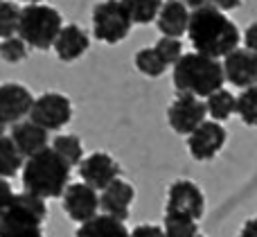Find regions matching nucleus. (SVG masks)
I'll return each instance as SVG.
<instances>
[{"label":"nucleus","instance_id":"obj_1","mask_svg":"<svg viewBox=\"0 0 257 237\" xmlns=\"http://www.w3.org/2000/svg\"><path fill=\"white\" fill-rule=\"evenodd\" d=\"M187 36L194 48V52H201L205 57L223 59L239 48L241 32L226 12H219L212 5H205L201 9H194L190 16Z\"/></svg>","mask_w":257,"mask_h":237},{"label":"nucleus","instance_id":"obj_5","mask_svg":"<svg viewBox=\"0 0 257 237\" xmlns=\"http://www.w3.org/2000/svg\"><path fill=\"white\" fill-rule=\"evenodd\" d=\"M63 27L61 14L45 3L25 5L21 9L18 36L34 50H50Z\"/></svg>","mask_w":257,"mask_h":237},{"label":"nucleus","instance_id":"obj_3","mask_svg":"<svg viewBox=\"0 0 257 237\" xmlns=\"http://www.w3.org/2000/svg\"><path fill=\"white\" fill-rule=\"evenodd\" d=\"M223 66L219 59L205 57L201 52H187L174 66V88L178 93L205 99L214 90L223 88Z\"/></svg>","mask_w":257,"mask_h":237},{"label":"nucleus","instance_id":"obj_22","mask_svg":"<svg viewBox=\"0 0 257 237\" xmlns=\"http://www.w3.org/2000/svg\"><path fill=\"white\" fill-rule=\"evenodd\" d=\"M165 0H122L133 25H149L158 18V12Z\"/></svg>","mask_w":257,"mask_h":237},{"label":"nucleus","instance_id":"obj_2","mask_svg":"<svg viewBox=\"0 0 257 237\" xmlns=\"http://www.w3.org/2000/svg\"><path fill=\"white\" fill-rule=\"evenodd\" d=\"M70 170L72 167L54 152L52 147L25 158L23 165V188L25 192L36 194L41 199H59L63 197L66 188L70 185Z\"/></svg>","mask_w":257,"mask_h":237},{"label":"nucleus","instance_id":"obj_12","mask_svg":"<svg viewBox=\"0 0 257 237\" xmlns=\"http://www.w3.org/2000/svg\"><path fill=\"white\" fill-rule=\"evenodd\" d=\"M63 210L77 224L93 219L99 212V194L88 183L79 181V183H70L63 192Z\"/></svg>","mask_w":257,"mask_h":237},{"label":"nucleus","instance_id":"obj_33","mask_svg":"<svg viewBox=\"0 0 257 237\" xmlns=\"http://www.w3.org/2000/svg\"><path fill=\"white\" fill-rule=\"evenodd\" d=\"M241 3H244V0H210V5L217 7L219 12H232V9H237Z\"/></svg>","mask_w":257,"mask_h":237},{"label":"nucleus","instance_id":"obj_25","mask_svg":"<svg viewBox=\"0 0 257 237\" xmlns=\"http://www.w3.org/2000/svg\"><path fill=\"white\" fill-rule=\"evenodd\" d=\"M163 230L167 237H194V235H199V224L194 219H190V217L165 212Z\"/></svg>","mask_w":257,"mask_h":237},{"label":"nucleus","instance_id":"obj_13","mask_svg":"<svg viewBox=\"0 0 257 237\" xmlns=\"http://www.w3.org/2000/svg\"><path fill=\"white\" fill-rule=\"evenodd\" d=\"M223 77L228 84L237 86V88H248L257 84V54H253L246 48L232 50L228 57H223Z\"/></svg>","mask_w":257,"mask_h":237},{"label":"nucleus","instance_id":"obj_18","mask_svg":"<svg viewBox=\"0 0 257 237\" xmlns=\"http://www.w3.org/2000/svg\"><path fill=\"white\" fill-rule=\"evenodd\" d=\"M190 16H192V12L181 3V0H165L160 12H158V18H156V25H158V30L163 36L181 39L183 34H187Z\"/></svg>","mask_w":257,"mask_h":237},{"label":"nucleus","instance_id":"obj_35","mask_svg":"<svg viewBox=\"0 0 257 237\" xmlns=\"http://www.w3.org/2000/svg\"><path fill=\"white\" fill-rule=\"evenodd\" d=\"M183 5H185L190 12H194V9H201V7H205V5H210V0H181Z\"/></svg>","mask_w":257,"mask_h":237},{"label":"nucleus","instance_id":"obj_20","mask_svg":"<svg viewBox=\"0 0 257 237\" xmlns=\"http://www.w3.org/2000/svg\"><path fill=\"white\" fill-rule=\"evenodd\" d=\"M205 111L214 122H226L237 113V97L230 90L219 88L210 97H205Z\"/></svg>","mask_w":257,"mask_h":237},{"label":"nucleus","instance_id":"obj_16","mask_svg":"<svg viewBox=\"0 0 257 237\" xmlns=\"http://www.w3.org/2000/svg\"><path fill=\"white\" fill-rule=\"evenodd\" d=\"M52 48H54V52H57L59 61L72 63L88 52L90 39H88V34H86V30H81L79 25L70 23V25L61 27V32H59V36H57Z\"/></svg>","mask_w":257,"mask_h":237},{"label":"nucleus","instance_id":"obj_30","mask_svg":"<svg viewBox=\"0 0 257 237\" xmlns=\"http://www.w3.org/2000/svg\"><path fill=\"white\" fill-rule=\"evenodd\" d=\"M128 237H167L163 230V226H156V224H140L131 230Z\"/></svg>","mask_w":257,"mask_h":237},{"label":"nucleus","instance_id":"obj_8","mask_svg":"<svg viewBox=\"0 0 257 237\" xmlns=\"http://www.w3.org/2000/svg\"><path fill=\"white\" fill-rule=\"evenodd\" d=\"M165 212L169 215H183L199 221L205 212V197L201 188L190 179H178L167 188V203Z\"/></svg>","mask_w":257,"mask_h":237},{"label":"nucleus","instance_id":"obj_27","mask_svg":"<svg viewBox=\"0 0 257 237\" xmlns=\"http://www.w3.org/2000/svg\"><path fill=\"white\" fill-rule=\"evenodd\" d=\"M18 23H21V7L9 0H0V39L16 36Z\"/></svg>","mask_w":257,"mask_h":237},{"label":"nucleus","instance_id":"obj_24","mask_svg":"<svg viewBox=\"0 0 257 237\" xmlns=\"http://www.w3.org/2000/svg\"><path fill=\"white\" fill-rule=\"evenodd\" d=\"M136 68L142 72L145 77H151V79H158L167 72V63L160 59V54L156 52V48H142L136 52V59H133Z\"/></svg>","mask_w":257,"mask_h":237},{"label":"nucleus","instance_id":"obj_28","mask_svg":"<svg viewBox=\"0 0 257 237\" xmlns=\"http://www.w3.org/2000/svg\"><path fill=\"white\" fill-rule=\"evenodd\" d=\"M27 50H30V45H27L18 34L0 41V59H3V61H7V63H21V61H25Z\"/></svg>","mask_w":257,"mask_h":237},{"label":"nucleus","instance_id":"obj_31","mask_svg":"<svg viewBox=\"0 0 257 237\" xmlns=\"http://www.w3.org/2000/svg\"><path fill=\"white\" fill-rule=\"evenodd\" d=\"M14 190H12V185H9V179H3L0 176V215L5 212V208L12 203V199H14Z\"/></svg>","mask_w":257,"mask_h":237},{"label":"nucleus","instance_id":"obj_26","mask_svg":"<svg viewBox=\"0 0 257 237\" xmlns=\"http://www.w3.org/2000/svg\"><path fill=\"white\" fill-rule=\"evenodd\" d=\"M237 115L248 127H257V84L237 95Z\"/></svg>","mask_w":257,"mask_h":237},{"label":"nucleus","instance_id":"obj_36","mask_svg":"<svg viewBox=\"0 0 257 237\" xmlns=\"http://www.w3.org/2000/svg\"><path fill=\"white\" fill-rule=\"evenodd\" d=\"M7 125H9V122L5 120V115L0 113V136H5V129H7Z\"/></svg>","mask_w":257,"mask_h":237},{"label":"nucleus","instance_id":"obj_32","mask_svg":"<svg viewBox=\"0 0 257 237\" xmlns=\"http://www.w3.org/2000/svg\"><path fill=\"white\" fill-rule=\"evenodd\" d=\"M244 48L257 54V23H250L244 32Z\"/></svg>","mask_w":257,"mask_h":237},{"label":"nucleus","instance_id":"obj_17","mask_svg":"<svg viewBox=\"0 0 257 237\" xmlns=\"http://www.w3.org/2000/svg\"><path fill=\"white\" fill-rule=\"evenodd\" d=\"M9 136H12L14 145L25 158L50 147V131H45L43 127H39L32 120H21L16 125H12V134Z\"/></svg>","mask_w":257,"mask_h":237},{"label":"nucleus","instance_id":"obj_9","mask_svg":"<svg viewBox=\"0 0 257 237\" xmlns=\"http://www.w3.org/2000/svg\"><path fill=\"white\" fill-rule=\"evenodd\" d=\"M205 102L194 95L178 93V97L169 104L167 108V122L178 136H190L199 125L205 122Z\"/></svg>","mask_w":257,"mask_h":237},{"label":"nucleus","instance_id":"obj_29","mask_svg":"<svg viewBox=\"0 0 257 237\" xmlns=\"http://www.w3.org/2000/svg\"><path fill=\"white\" fill-rule=\"evenodd\" d=\"M156 52L160 54V59H163L167 66H176L178 61H181V57L185 52H183V43L181 39H174V36H160L158 41H156Z\"/></svg>","mask_w":257,"mask_h":237},{"label":"nucleus","instance_id":"obj_34","mask_svg":"<svg viewBox=\"0 0 257 237\" xmlns=\"http://www.w3.org/2000/svg\"><path fill=\"white\" fill-rule=\"evenodd\" d=\"M237 237H257V217L246 221V224L241 226V230H239V235Z\"/></svg>","mask_w":257,"mask_h":237},{"label":"nucleus","instance_id":"obj_23","mask_svg":"<svg viewBox=\"0 0 257 237\" xmlns=\"http://www.w3.org/2000/svg\"><path fill=\"white\" fill-rule=\"evenodd\" d=\"M50 147L63 158L70 167H79V163L84 161V145L77 136L72 134H61L57 138H52V145Z\"/></svg>","mask_w":257,"mask_h":237},{"label":"nucleus","instance_id":"obj_7","mask_svg":"<svg viewBox=\"0 0 257 237\" xmlns=\"http://www.w3.org/2000/svg\"><path fill=\"white\" fill-rule=\"evenodd\" d=\"M30 120L45 131H59L72 120V102L63 93H43L34 99Z\"/></svg>","mask_w":257,"mask_h":237},{"label":"nucleus","instance_id":"obj_10","mask_svg":"<svg viewBox=\"0 0 257 237\" xmlns=\"http://www.w3.org/2000/svg\"><path fill=\"white\" fill-rule=\"evenodd\" d=\"M228 140V134L221 122L205 120L199 125L190 136H187V152L192 154L194 161H212L223 149Z\"/></svg>","mask_w":257,"mask_h":237},{"label":"nucleus","instance_id":"obj_6","mask_svg":"<svg viewBox=\"0 0 257 237\" xmlns=\"http://www.w3.org/2000/svg\"><path fill=\"white\" fill-rule=\"evenodd\" d=\"M93 34L106 45H117L128 36L133 27L131 16L126 14L122 0H102L93 7Z\"/></svg>","mask_w":257,"mask_h":237},{"label":"nucleus","instance_id":"obj_4","mask_svg":"<svg viewBox=\"0 0 257 237\" xmlns=\"http://www.w3.org/2000/svg\"><path fill=\"white\" fill-rule=\"evenodd\" d=\"M45 219H48L45 199L30 192L14 194L12 203L0 215V237H45Z\"/></svg>","mask_w":257,"mask_h":237},{"label":"nucleus","instance_id":"obj_19","mask_svg":"<svg viewBox=\"0 0 257 237\" xmlns=\"http://www.w3.org/2000/svg\"><path fill=\"white\" fill-rule=\"evenodd\" d=\"M131 230L124 226V221L115 219L111 215H95L93 219L79 224L75 237H128Z\"/></svg>","mask_w":257,"mask_h":237},{"label":"nucleus","instance_id":"obj_11","mask_svg":"<svg viewBox=\"0 0 257 237\" xmlns=\"http://www.w3.org/2000/svg\"><path fill=\"white\" fill-rule=\"evenodd\" d=\"M120 163L106 152H93L90 156H86L79 163V176L84 183H88L90 188H95L97 192H102L104 188L120 179Z\"/></svg>","mask_w":257,"mask_h":237},{"label":"nucleus","instance_id":"obj_15","mask_svg":"<svg viewBox=\"0 0 257 237\" xmlns=\"http://www.w3.org/2000/svg\"><path fill=\"white\" fill-rule=\"evenodd\" d=\"M133 199H136L133 185L117 179V181H113L108 188L102 190V194H99V208H102L104 215H111L120 221H126Z\"/></svg>","mask_w":257,"mask_h":237},{"label":"nucleus","instance_id":"obj_21","mask_svg":"<svg viewBox=\"0 0 257 237\" xmlns=\"http://www.w3.org/2000/svg\"><path fill=\"white\" fill-rule=\"evenodd\" d=\"M23 165H25V156L18 152L12 136H0V176L12 179L23 170Z\"/></svg>","mask_w":257,"mask_h":237},{"label":"nucleus","instance_id":"obj_37","mask_svg":"<svg viewBox=\"0 0 257 237\" xmlns=\"http://www.w3.org/2000/svg\"><path fill=\"white\" fill-rule=\"evenodd\" d=\"M21 3H25V5H39V3H43V0H21Z\"/></svg>","mask_w":257,"mask_h":237},{"label":"nucleus","instance_id":"obj_38","mask_svg":"<svg viewBox=\"0 0 257 237\" xmlns=\"http://www.w3.org/2000/svg\"><path fill=\"white\" fill-rule=\"evenodd\" d=\"M194 237H203V235H194Z\"/></svg>","mask_w":257,"mask_h":237},{"label":"nucleus","instance_id":"obj_14","mask_svg":"<svg viewBox=\"0 0 257 237\" xmlns=\"http://www.w3.org/2000/svg\"><path fill=\"white\" fill-rule=\"evenodd\" d=\"M34 95L27 90V86L16 84V81H7L0 84V113L9 125H16L21 120H27L34 106Z\"/></svg>","mask_w":257,"mask_h":237}]
</instances>
